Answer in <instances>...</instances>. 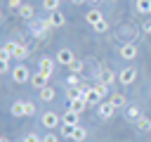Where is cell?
<instances>
[{"instance_id":"obj_1","label":"cell","mask_w":151,"mask_h":142,"mask_svg":"<svg viewBox=\"0 0 151 142\" xmlns=\"http://www.w3.org/2000/svg\"><path fill=\"white\" fill-rule=\"evenodd\" d=\"M31 76H33V71H28V66H24L21 62L17 64V66H12V73H9V78L14 80V83H26V80H31Z\"/></svg>"},{"instance_id":"obj_2","label":"cell","mask_w":151,"mask_h":142,"mask_svg":"<svg viewBox=\"0 0 151 142\" xmlns=\"http://www.w3.org/2000/svg\"><path fill=\"white\" fill-rule=\"evenodd\" d=\"M50 28H52L50 19H33V21H31V33H33L35 38H45V36L50 33Z\"/></svg>"},{"instance_id":"obj_3","label":"cell","mask_w":151,"mask_h":142,"mask_svg":"<svg viewBox=\"0 0 151 142\" xmlns=\"http://www.w3.org/2000/svg\"><path fill=\"white\" fill-rule=\"evenodd\" d=\"M40 123H42V128H59L61 125V118H59V114L57 111H52V109H47V111H42L40 114Z\"/></svg>"},{"instance_id":"obj_4","label":"cell","mask_w":151,"mask_h":142,"mask_svg":"<svg viewBox=\"0 0 151 142\" xmlns=\"http://www.w3.org/2000/svg\"><path fill=\"white\" fill-rule=\"evenodd\" d=\"M113 114H116V106H113V102H111V99H101V102L97 104V116H99L101 121L113 118Z\"/></svg>"},{"instance_id":"obj_5","label":"cell","mask_w":151,"mask_h":142,"mask_svg":"<svg viewBox=\"0 0 151 142\" xmlns=\"http://www.w3.org/2000/svg\"><path fill=\"white\" fill-rule=\"evenodd\" d=\"M134 80H137V69L134 66H125V69L118 71V83L120 85H132Z\"/></svg>"},{"instance_id":"obj_6","label":"cell","mask_w":151,"mask_h":142,"mask_svg":"<svg viewBox=\"0 0 151 142\" xmlns=\"http://www.w3.org/2000/svg\"><path fill=\"white\" fill-rule=\"evenodd\" d=\"M54 59H57V64H59V66H71V64L76 62V54H73L68 47H61V50L54 54Z\"/></svg>"},{"instance_id":"obj_7","label":"cell","mask_w":151,"mask_h":142,"mask_svg":"<svg viewBox=\"0 0 151 142\" xmlns=\"http://www.w3.org/2000/svg\"><path fill=\"white\" fill-rule=\"evenodd\" d=\"M54 66H57V59H54V57H40V59H38V71H42V73L50 76V78H52V73H54Z\"/></svg>"},{"instance_id":"obj_8","label":"cell","mask_w":151,"mask_h":142,"mask_svg":"<svg viewBox=\"0 0 151 142\" xmlns=\"http://www.w3.org/2000/svg\"><path fill=\"white\" fill-rule=\"evenodd\" d=\"M118 54H120L125 62H132V59L139 54V50H137V45H134V43H123V45H120V50H118Z\"/></svg>"},{"instance_id":"obj_9","label":"cell","mask_w":151,"mask_h":142,"mask_svg":"<svg viewBox=\"0 0 151 142\" xmlns=\"http://www.w3.org/2000/svg\"><path fill=\"white\" fill-rule=\"evenodd\" d=\"M97 83H104V85H113L116 83V71L113 69H99L97 71Z\"/></svg>"},{"instance_id":"obj_10","label":"cell","mask_w":151,"mask_h":142,"mask_svg":"<svg viewBox=\"0 0 151 142\" xmlns=\"http://www.w3.org/2000/svg\"><path fill=\"white\" fill-rule=\"evenodd\" d=\"M47 80H50V76H45L42 71H33L28 83L33 85V90H42V88H47Z\"/></svg>"},{"instance_id":"obj_11","label":"cell","mask_w":151,"mask_h":142,"mask_svg":"<svg viewBox=\"0 0 151 142\" xmlns=\"http://www.w3.org/2000/svg\"><path fill=\"white\" fill-rule=\"evenodd\" d=\"M47 19H50V24H52V28H61L64 24H66V17L57 9V12H50L47 14Z\"/></svg>"},{"instance_id":"obj_12","label":"cell","mask_w":151,"mask_h":142,"mask_svg":"<svg viewBox=\"0 0 151 142\" xmlns=\"http://www.w3.org/2000/svg\"><path fill=\"white\" fill-rule=\"evenodd\" d=\"M9 114H12L14 118H19V116H26V99H24V102H21V99L12 102V106H9Z\"/></svg>"},{"instance_id":"obj_13","label":"cell","mask_w":151,"mask_h":142,"mask_svg":"<svg viewBox=\"0 0 151 142\" xmlns=\"http://www.w3.org/2000/svg\"><path fill=\"white\" fill-rule=\"evenodd\" d=\"M142 116H144V114H142V109H139L137 104H127V106H125V118H127V121H139Z\"/></svg>"},{"instance_id":"obj_14","label":"cell","mask_w":151,"mask_h":142,"mask_svg":"<svg viewBox=\"0 0 151 142\" xmlns=\"http://www.w3.org/2000/svg\"><path fill=\"white\" fill-rule=\"evenodd\" d=\"M78 118H80V114H78V111H73V109L68 106V109L64 111V116H61V123H68V125H80V123H78Z\"/></svg>"},{"instance_id":"obj_15","label":"cell","mask_w":151,"mask_h":142,"mask_svg":"<svg viewBox=\"0 0 151 142\" xmlns=\"http://www.w3.org/2000/svg\"><path fill=\"white\" fill-rule=\"evenodd\" d=\"M111 102H113V106L116 109H125L127 106V99H125V95L123 92H111V97H109Z\"/></svg>"},{"instance_id":"obj_16","label":"cell","mask_w":151,"mask_h":142,"mask_svg":"<svg viewBox=\"0 0 151 142\" xmlns=\"http://www.w3.org/2000/svg\"><path fill=\"white\" fill-rule=\"evenodd\" d=\"M17 12L21 14V19H28V21H33V14H35V7H33V5H26V2H24V5H21V7L17 9Z\"/></svg>"},{"instance_id":"obj_17","label":"cell","mask_w":151,"mask_h":142,"mask_svg":"<svg viewBox=\"0 0 151 142\" xmlns=\"http://www.w3.org/2000/svg\"><path fill=\"white\" fill-rule=\"evenodd\" d=\"M104 17H101V12L99 9H90V12H85V21L90 24V26H94V24H99Z\"/></svg>"},{"instance_id":"obj_18","label":"cell","mask_w":151,"mask_h":142,"mask_svg":"<svg viewBox=\"0 0 151 142\" xmlns=\"http://www.w3.org/2000/svg\"><path fill=\"white\" fill-rule=\"evenodd\" d=\"M38 95H40V99H42V102H52V99L57 97V90H54L52 85H47V88L38 90Z\"/></svg>"},{"instance_id":"obj_19","label":"cell","mask_w":151,"mask_h":142,"mask_svg":"<svg viewBox=\"0 0 151 142\" xmlns=\"http://www.w3.org/2000/svg\"><path fill=\"white\" fill-rule=\"evenodd\" d=\"M137 14H151V0H134Z\"/></svg>"},{"instance_id":"obj_20","label":"cell","mask_w":151,"mask_h":142,"mask_svg":"<svg viewBox=\"0 0 151 142\" xmlns=\"http://www.w3.org/2000/svg\"><path fill=\"white\" fill-rule=\"evenodd\" d=\"M9 59H12V54H7V52H0V71H2V73H12Z\"/></svg>"},{"instance_id":"obj_21","label":"cell","mask_w":151,"mask_h":142,"mask_svg":"<svg viewBox=\"0 0 151 142\" xmlns=\"http://www.w3.org/2000/svg\"><path fill=\"white\" fill-rule=\"evenodd\" d=\"M28 54H31V50H28V47H26V45H21V43H19V45H17V50H14V54H12V57H14V59H19V62H24V59H26V57H28Z\"/></svg>"},{"instance_id":"obj_22","label":"cell","mask_w":151,"mask_h":142,"mask_svg":"<svg viewBox=\"0 0 151 142\" xmlns=\"http://www.w3.org/2000/svg\"><path fill=\"white\" fill-rule=\"evenodd\" d=\"M87 104H90V102H87V99H83V97H78V99H73V102H68V106H71L73 111H78V114H83Z\"/></svg>"},{"instance_id":"obj_23","label":"cell","mask_w":151,"mask_h":142,"mask_svg":"<svg viewBox=\"0 0 151 142\" xmlns=\"http://www.w3.org/2000/svg\"><path fill=\"white\" fill-rule=\"evenodd\" d=\"M134 123H137V130H139V133H149V130H151V118H149V116H142V118L134 121Z\"/></svg>"},{"instance_id":"obj_24","label":"cell","mask_w":151,"mask_h":142,"mask_svg":"<svg viewBox=\"0 0 151 142\" xmlns=\"http://www.w3.org/2000/svg\"><path fill=\"white\" fill-rule=\"evenodd\" d=\"M59 133H61V137H68V140H73V133H76V125H68V123H61V125H59Z\"/></svg>"},{"instance_id":"obj_25","label":"cell","mask_w":151,"mask_h":142,"mask_svg":"<svg viewBox=\"0 0 151 142\" xmlns=\"http://www.w3.org/2000/svg\"><path fill=\"white\" fill-rule=\"evenodd\" d=\"M73 140H76V142H85V140H87V128H83V125H76Z\"/></svg>"},{"instance_id":"obj_26","label":"cell","mask_w":151,"mask_h":142,"mask_svg":"<svg viewBox=\"0 0 151 142\" xmlns=\"http://www.w3.org/2000/svg\"><path fill=\"white\" fill-rule=\"evenodd\" d=\"M78 97H80V85H76V88L68 85V88H66V99L73 102V99H78Z\"/></svg>"},{"instance_id":"obj_27","label":"cell","mask_w":151,"mask_h":142,"mask_svg":"<svg viewBox=\"0 0 151 142\" xmlns=\"http://www.w3.org/2000/svg\"><path fill=\"white\" fill-rule=\"evenodd\" d=\"M85 99H87L90 104H99V102H101V97H99V92L94 90V85L90 88V92H87V97H85Z\"/></svg>"},{"instance_id":"obj_28","label":"cell","mask_w":151,"mask_h":142,"mask_svg":"<svg viewBox=\"0 0 151 142\" xmlns=\"http://www.w3.org/2000/svg\"><path fill=\"white\" fill-rule=\"evenodd\" d=\"M59 2H61V0H42V7H45L47 12H57V9H59Z\"/></svg>"},{"instance_id":"obj_29","label":"cell","mask_w":151,"mask_h":142,"mask_svg":"<svg viewBox=\"0 0 151 142\" xmlns=\"http://www.w3.org/2000/svg\"><path fill=\"white\" fill-rule=\"evenodd\" d=\"M17 45H19V43H14V40H7V43H2V52H7V54H14Z\"/></svg>"},{"instance_id":"obj_30","label":"cell","mask_w":151,"mask_h":142,"mask_svg":"<svg viewBox=\"0 0 151 142\" xmlns=\"http://www.w3.org/2000/svg\"><path fill=\"white\" fill-rule=\"evenodd\" d=\"M66 83H68L71 88H76V85H83V83H80V73H68Z\"/></svg>"},{"instance_id":"obj_31","label":"cell","mask_w":151,"mask_h":142,"mask_svg":"<svg viewBox=\"0 0 151 142\" xmlns=\"http://www.w3.org/2000/svg\"><path fill=\"white\" fill-rule=\"evenodd\" d=\"M92 28H94L97 33H106V31H109V21H106V19H101V21H99V24H94Z\"/></svg>"},{"instance_id":"obj_32","label":"cell","mask_w":151,"mask_h":142,"mask_svg":"<svg viewBox=\"0 0 151 142\" xmlns=\"http://www.w3.org/2000/svg\"><path fill=\"white\" fill-rule=\"evenodd\" d=\"M21 142H42V137H40V135H35V133H26Z\"/></svg>"},{"instance_id":"obj_33","label":"cell","mask_w":151,"mask_h":142,"mask_svg":"<svg viewBox=\"0 0 151 142\" xmlns=\"http://www.w3.org/2000/svg\"><path fill=\"white\" fill-rule=\"evenodd\" d=\"M26 116H35V102L26 99Z\"/></svg>"},{"instance_id":"obj_34","label":"cell","mask_w":151,"mask_h":142,"mask_svg":"<svg viewBox=\"0 0 151 142\" xmlns=\"http://www.w3.org/2000/svg\"><path fill=\"white\" fill-rule=\"evenodd\" d=\"M68 69H71V73H83V62H73Z\"/></svg>"},{"instance_id":"obj_35","label":"cell","mask_w":151,"mask_h":142,"mask_svg":"<svg viewBox=\"0 0 151 142\" xmlns=\"http://www.w3.org/2000/svg\"><path fill=\"white\" fill-rule=\"evenodd\" d=\"M21 5H24L21 0H7V7H9V9H19Z\"/></svg>"},{"instance_id":"obj_36","label":"cell","mask_w":151,"mask_h":142,"mask_svg":"<svg viewBox=\"0 0 151 142\" xmlns=\"http://www.w3.org/2000/svg\"><path fill=\"white\" fill-rule=\"evenodd\" d=\"M42 142H59V137H57L54 133H47V135L42 137Z\"/></svg>"},{"instance_id":"obj_37","label":"cell","mask_w":151,"mask_h":142,"mask_svg":"<svg viewBox=\"0 0 151 142\" xmlns=\"http://www.w3.org/2000/svg\"><path fill=\"white\" fill-rule=\"evenodd\" d=\"M142 31H144V33H151V21H144V26H142Z\"/></svg>"},{"instance_id":"obj_38","label":"cell","mask_w":151,"mask_h":142,"mask_svg":"<svg viewBox=\"0 0 151 142\" xmlns=\"http://www.w3.org/2000/svg\"><path fill=\"white\" fill-rule=\"evenodd\" d=\"M73 5H83V2H87V0H71Z\"/></svg>"},{"instance_id":"obj_39","label":"cell","mask_w":151,"mask_h":142,"mask_svg":"<svg viewBox=\"0 0 151 142\" xmlns=\"http://www.w3.org/2000/svg\"><path fill=\"white\" fill-rule=\"evenodd\" d=\"M0 142H9V137H5V135H2V137H0Z\"/></svg>"},{"instance_id":"obj_40","label":"cell","mask_w":151,"mask_h":142,"mask_svg":"<svg viewBox=\"0 0 151 142\" xmlns=\"http://www.w3.org/2000/svg\"><path fill=\"white\" fill-rule=\"evenodd\" d=\"M90 2H94V5H97V2H99V0H90Z\"/></svg>"},{"instance_id":"obj_41","label":"cell","mask_w":151,"mask_h":142,"mask_svg":"<svg viewBox=\"0 0 151 142\" xmlns=\"http://www.w3.org/2000/svg\"><path fill=\"white\" fill-rule=\"evenodd\" d=\"M149 95H151V88H149Z\"/></svg>"}]
</instances>
